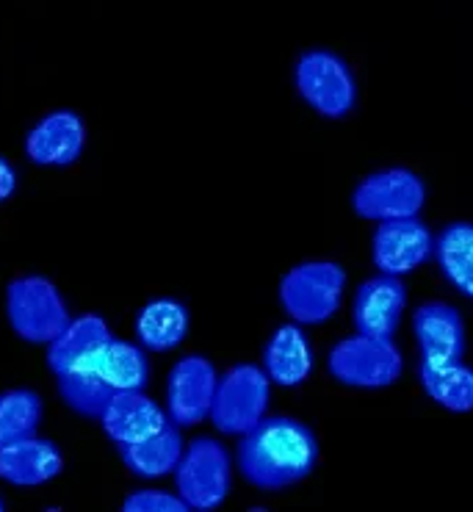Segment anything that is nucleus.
Segmentation results:
<instances>
[{"instance_id": "1", "label": "nucleus", "mask_w": 473, "mask_h": 512, "mask_svg": "<svg viewBox=\"0 0 473 512\" xmlns=\"http://www.w3.org/2000/svg\"><path fill=\"white\" fill-rule=\"evenodd\" d=\"M319 463L316 432L291 416H266L238 438V474L261 493L294 488Z\"/></svg>"}, {"instance_id": "2", "label": "nucleus", "mask_w": 473, "mask_h": 512, "mask_svg": "<svg viewBox=\"0 0 473 512\" xmlns=\"http://www.w3.org/2000/svg\"><path fill=\"white\" fill-rule=\"evenodd\" d=\"M346 294V272L335 261H302L280 280L277 297L285 316L302 327H319L338 316Z\"/></svg>"}, {"instance_id": "3", "label": "nucleus", "mask_w": 473, "mask_h": 512, "mask_svg": "<svg viewBox=\"0 0 473 512\" xmlns=\"http://www.w3.org/2000/svg\"><path fill=\"white\" fill-rule=\"evenodd\" d=\"M327 371L332 380L346 388H360V391L391 388L402 380V349L393 338L355 333L330 346Z\"/></svg>"}, {"instance_id": "4", "label": "nucleus", "mask_w": 473, "mask_h": 512, "mask_svg": "<svg viewBox=\"0 0 473 512\" xmlns=\"http://www.w3.org/2000/svg\"><path fill=\"white\" fill-rule=\"evenodd\" d=\"M296 95L324 120H343L357 106V78L332 50H305L294 67Z\"/></svg>"}, {"instance_id": "5", "label": "nucleus", "mask_w": 473, "mask_h": 512, "mask_svg": "<svg viewBox=\"0 0 473 512\" xmlns=\"http://www.w3.org/2000/svg\"><path fill=\"white\" fill-rule=\"evenodd\" d=\"M269 402H272V380L263 366L236 363L225 374H219L208 421L216 432L241 438L266 418Z\"/></svg>"}, {"instance_id": "6", "label": "nucleus", "mask_w": 473, "mask_h": 512, "mask_svg": "<svg viewBox=\"0 0 473 512\" xmlns=\"http://www.w3.org/2000/svg\"><path fill=\"white\" fill-rule=\"evenodd\" d=\"M6 319L17 338L28 344H50L72 316L53 280L42 274H25L6 288Z\"/></svg>"}, {"instance_id": "7", "label": "nucleus", "mask_w": 473, "mask_h": 512, "mask_svg": "<svg viewBox=\"0 0 473 512\" xmlns=\"http://www.w3.org/2000/svg\"><path fill=\"white\" fill-rule=\"evenodd\" d=\"M175 488L189 510L211 512L225 504L233 488V457L216 438H194L186 443L175 468Z\"/></svg>"}, {"instance_id": "8", "label": "nucleus", "mask_w": 473, "mask_h": 512, "mask_svg": "<svg viewBox=\"0 0 473 512\" xmlns=\"http://www.w3.org/2000/svg\"><path fill=\"white\" fill-rule=\"evenodd\" d=\"M426 205V183L407 167L377 169L352 191V211L366 222L418 216Z\"/></svg>"}, {"instance_id": "9", "label": "nucleus", "mask_w": 473, "mask_h": 512, "mask_svg": "<svg viewBox=\"0 0 473 512\" xmlns=\"http://www.w3.org/2000/svg\"><path fill=\"white\" fill-rule=\"evenodd\" d=\"M219 371L205 355H183L166 377V416L180 429L208 421Z\"/></svg>"}, {"instance_id": "10", "label": "nucleus", "mask_w": 473, "mask_h": 512, "mask_svg": "<svg viewBox=\"0 0 473 512\" xmlns=\"http://www.w3.org/2000/svg\"><path fill=\"white\" fill-rule=\"evenodd\" d=\"M435 255V236L418 216L377 222L371 233V261L377 272L404 277Z\"/></svg>"}, {"instance_id": "11", "label": "nucleus", "mask_w": 473, "mask_h": 512, "mask_svg": "<svg viewBox=\"0 0 473 512\" xmlns=\"http://www.w3.org/2000/svg\"><path fill=\"white\" fill-rule=\"evenodd\" d=\"M407 310V286L402 277L374 274L357 286L352 297V324L357 333L374 338H396Z\"/></svg>"}, {"instance_id": "12", "label": "nucleus", "mask_w": 473, "mask_h": 512, "mask_svg": "<svg viewBox=\"0 0 473 512\" xmlns=\"http://www.w3.org/2000/svg\"><path fill=\"white\" fill-rule=\"evenodd\" d=\"M413 338L424 363H451L465 355V319L449 302L429 299L413 310Z\"/></svg>"}, {"instance_id": "13", "label": "nucleus", "mask_w": 473, "mask_h": 512, "mask_svg": "<svg viewBox=\"0 0 473 512\" xmlns=\"http://www.w3.org/2000/svg\"><path fill=\"white\" fill-rule=\"evenodd\" d=\"M86 147V122L70 108L50 111L25 136V155L36 167H70Z\"/></svg>"}, {"instance_id": "14", "label": "nucleus", "mask_w": 473, "mask_h": 512, "mask_svg": "<svg viewBox=\"0 0 473 512\" xmlns=\"http://www.w3.org/2000/svg\"><path fill=\"white\" fill-rule=\"evenodd\" d=\"M261 366L269 374L272 385H280V388L305 385L316 366L313 344H310L305 327L296 322L280 324L263 346Z\"/></svg>"}, {"instance_id": "15", "label": "nucleus", "mask_w": 473, "mask_h": 512, "mask_svg": "<svg viewBox=\"0 0 473 512\" xmlns=\"http://www.w3.org/2000/svg\"><path fill=\"white\" fill-rule=\"evenodd\" d=\"M97 421L108 438L122 446V443L142 441L155 435L158 429L169 424V416H166V407L158 405L144 391H114L111 402Z\"/></svg>"}, {"instance_id": "16", "label": "nucleus", "mask_w": 473, "mask_h": 512, "mask_svg": "<svg viewBox=\"0 0 473 512\" xmlns=\"http://www.w3.org/2000/svg\"><path fill=\"white\" fill-rule=\"evenodd\" d=\"M64 471V454L48 438H23L0 449V479L14 488H39Z\"/></svg>"}, {"instance_id": "17", "label": "nucleus", "mask_w": 473, "mask_h": 512, "mask_svg": "<svg viewBox=\"0 0 473 512\" xmlns=\"http://www.w3.org/2000/svg\"><path fill=\"white\" fill-rule=\"evenodd\" d=\"M111 335L114 333L103 316H97V313L75 316L48 344V355H45L48 369L53 374H64V371L92 366L97 352L108 344Z\"/></svg>"}, {"instance_id": "18", "label": "nucleus", "mask_w": 473, "mask_h": 512, "mask_svg": "<svg viewBox=\"0 0 473 512\" xmlns=\"http://www.w3.org/2000/svg\"><path fill=\"white\" fill-rule=\"evenodd\" d=\"M117 449L122 463H125V468L131 471L133 477L161 479L166 474H175L180 457H183V449H186V441L180 435V427H175L169 421L164 429H158L150 438L122 443Z\"/></svg>"}, {"instance_id": "19", "label": "nucleus", "mask_w": 473, "mask_h": 512, "mask_svg": "<svg viewBox=\"0 0 473 512\" xmlns=\"http://www.w3.org/2000/svg\"><path fill=\"white\" fill-rule=\"evenodd\" d=\"M189 310L172 297L150 299L136 313V338L147 352H172L189 335Z\"/></svg>"}, {"instance_id": "20", "label": "nucleus", "mask_w": 473, "mask_h": 512, "mask_svg": "<svg viewBox=\"0 0 473 512\" xmlns=\"http://www.w3.org/2000/svg\"><path fill=\"white\" fill-rule=\"evenodd\" d=\"M418 382L424 393L449 413L473 410V369L462 360L451 363H418Z\"/></svg>"}, {"instance_id": "21", "label": "nucleus", "mask_w": 473, "mask_h": 512, "mask_svg": "<svg viewBox=\"0 0 473 512\" xmlns=\"http://www.w3.org/2000/svg\"><path fill=\"white\" fill-rule=\"evenodd\" d=\"M97 374L114 388V391H144L150 382V360L147 349L133 341L108 338V344L97 352L95 363Z\"/></svg>"}, {"instance_id": "22", "label": "nucleus", "mask_w": 473, "mask_h": 512, "mask_svg": "<svg viewBox=\"0 0 473 512\" xmlns=\"http://www.w3.org/2000/svg\"><path fill=\"white\" fill-rule=\"evenodd\" d=\"M435 261L454 291L473 299V222H451L435 236Z\"/></svg>"}, {"instance_id": "23", "label": "nucleus", "mask_w": 473, "mask_h": 512, "mask_svg": "<svg viewBox=\"0 0 473 512\" xmlns=\"http://www.w3.org/2000/svg\"><path fill=\"white\" fill-rule=\"evenodd\" d=\"M56 385H59L61 402L70 407L72 413H78L83 418L103 416V410L114 396V388L97 374L95 366H83V369L56 374Z\"/></svg>"}, {"instance_id": "24", "label": "nucleus", "mask_w": 473, "mask_h": 512, "mask_svg": "<svg viewBox=\"0 0 473 512\" xmlns=\"http://www.w3.org/2000/svg\"><path fill=\"white\" fill-rule=\"evenodd\" d=\"M45 405L31 388H12L0 393V449L36 435Z\"/></svg>"}, {"instance_id": "25", "label": "nucleus", "mask_w": 473, "mask_h": 512, "mask_svg": "<svg viewBox=\"0 0 473 512\" xmlns=\"http://www.w3.org/2000/svg\"><path fill=\"white\" fill-rule=\"evenodd\" d=\"M125 512H189V504L180 499L178 490L166 493V490L144 488L136 490L131 496H125L122 501Z\"/></svg>"}, {"instance_id": "26", "label": "nucleus", "mask_w": 473, "mask_h": 512, "mask_svg": "<svg viewBox=\"0 0 473 512\" xmlns=\"http://www.w3.org/2000/svg\"><path fill=\"white\" fill-rule=\"evenodd\" d=\"M14 191H17V172H14L12 164L0 155V203H6Z\"/></svg>"}, {"instance_id": "27", "label": "nucleus", "mask_w": 473, "mask_h": 512, "mask_svg": "<svg viewBox=\"0 0 473 512\" xmlns=\"http://www.w3.org/2000/svg\"><path fill=\"white\" fill-rule=\"evenodd\" d=\"M6 510V501H3V496H0V512Z\"/></svg>"}]
</instances>
